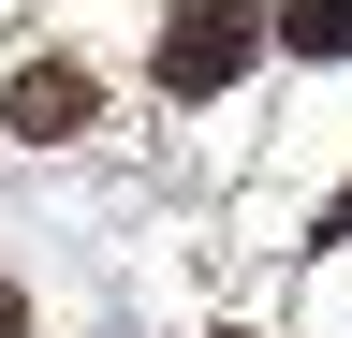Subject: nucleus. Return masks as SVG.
<instances>
[{"label": "nucleus", "mask_w": 352, "mask_h": 338, "mask_svg": "<svg viewBox=\"0 0 352 338\" xmlns=\"http://www.w3.org/2000/svg\"><path fill=\"white\" fill-rule=\"evenodd\" d=\"M250 45H264V15H250V0H176V15H162V89L176 103H220V89H235V74H250Z\"/></svg>", "instance_id": "obj_1"}, {"label": "nucleus", "mask_w": 352, "mask_h": 338, "mask_svg": "<svg viewBox=\"0 0 352 338\" xmlns=\"http://www.w3.org/2000/svg\"><path fill=\"white\" fill-rule=\"evenodd\" d=\"M103 118V74L88 59H15V89H0V133L15 147H59V133H88Z\"/></svg>", "instance_id": "obj_2"}, {"label": "nucleus", "mask_w": 352, "mask_h": 338, "mask_svg": "<svg viewBox=\"0 0 352 338\" xmlns=\"http://www.w3.org/2000/svg\"><path fill=\"white\" fill-rule=\"evenodd\" d=\"M279 45H308V59H352V0H279Z\"/></svg>", "instance_id": "obj_3"}, {"label": "nucleus", "mask_w": 352, "mask_h": 338, "mask_svg": "<svg viewBox=\"0 0 352 338\" xmlns=\"http://www.w3.org/2000/svg\"><path fill=\"white\" fill-rule=\"evenodd\" d=\"M0 338H30V294H15V279H0Z\"/></svg>", "instance_id": "obj_4"}, {"label": "nucleus", "mask_w": 352, "mask_h": 338, "mask_svg": "<svg viewBox=\"0 0 352 338\" xmlns=\"http://www.w3.org/2000/svg\"><path fill=\"white\" fill-rule=\"evenodd\" d=\"M235 338H250V324H235Z\"/></svg>", "instance_id": "obj_5"}]
</instances>
